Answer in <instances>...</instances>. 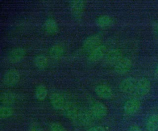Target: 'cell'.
Here are the masks:
<instances>
[{
    "label": "cell",
    "instance_id": "obj_1",
    "mask_svg": "<svg viewBox=\"0 0 158 131\" xmlns=\"http://www.w3.org/2000/svg\"><path fill=\"white\" fill-rule=\"evenodd\" d=\"M151 90V82L147 78L143 77L137 81L135 90L134 95L136 97H143L148 95Z\"/></svg>",
    "mask_w": 158,
    "mask_h": 131
},
{
    "label": "cell",
    "instance_id": "obj_11",
    "mask_svg": "<svg viewBox=\"0 0 158 131\" xmlns=\"http://www.w3.org/2000/svg\"><path fill=\"white\" fill-rule=\"evenodd\" d=\"M94 91L96 94L100 98L103 99L110 98L113 95V92L112 89L106 84H99L98 85Z\"/></svg>",
    "mask_w": 158,
    "mask_h": 131
},
{
    "label": "cell",
    "instance_id": "obj_21",
    "mask_svg": "<svg viewBox=\"0 0 158 131\" xmlns=\"http://www.w3.org/2000/svg\"><path fill=\"white\" fill-rule=\"evenodd\" d=\"M112 23H113V20L109 15L100 16L96 20V25L101 27H106V26H110L112 24Z\"/></svg>",
    "mask_w": 158,
    "mask_h": 131
},
{
    "label": "cell",
    "instance_id": "obj_26",
    "mask_svg": "<svg viewBox=\"0 0 158 131\" xmlns=\"http://www.w3.org/2000/svg\"><path fill=\"white\" fill-rule=\"evenodd\" d=\"M128 131H142V130H141V129L138 126H137V125H132V126H131L128 129Z\"/></svg>",
    "mask_w": 158,
    "mask_h": 131
},
{
    "label": "cell",
    "instance_id": "obj_7",
    "mask_svg": "<svg viewBox=\"0 0 158 131\" xmlns=\"http://www.w3.org/2000/svg\"><path fill=\"white\" fill-rule=\"evenodd\" d=\"M141 106L140 101L136 98L128 100L123 105L124 112L128 115H132L138 112Z\"/></svg>",
    "mask_w": 158,
    "mask_h": 131
},
{
    "label": "cell",
    "instance_id": "obj_23",
    "mask_svg": "<svg viewBox=\"0 0 158 131\" xmlns=\"http://www.w3.org/2000/svg\"><path fill=\"white\" fill-rule=\"evenodd\" d=\"M13 114L12 108L9 105H2L0 108V117L1 119H7Z\"/></svg>",
    "mask_w": 158,
    "mask_h": 131
},
{
    "label": "cell",
    "instance_id": "obj_3",
    "mask_svg": "<svg viewBox=\"0 0 158 131\" xmlns=\"http://www.w3.org/2000/svg\"><path fill=\"white\" fill-rule=\"evenodd\" d=\"M107 106L101 103V102H94L93 103L89 108V112L93 118L101 119L105 117L107 114Z\"/></svg>",
    "mask_w": 158,
    "mask_h": 131
},
{
    "label": "cell",
    "instance_id": "obj_28",
    "mask_svg": "<svg viewBox=\"0 0 158 131\" xmlns=\"http://www.w3.org/2000/svg\"><path fill=\"white\" fill-rule=\"evenodd\" d=\"M155 73L158 76V64L156 65V66L155 68Z\"/></svg>",
    "mask_w": 158,
    "mask_h": 131
},
{
    "label": "cell",
    "instance_id": "obj_10",
    "mask_svg": "<svg viewBox=\"0 0 158 131\" xmlns=\"http://www.w3.org/2000/svg\"><path fill=\"white\" fill-rule=\"evenodd\" d=\"M101 38L99 35L94 34L86 38L83 42V48L87 51H91L100 45Z\"/></svg>",
    "mask_w": 158,
    "mask_h": 131
},
{
    "label": "cell",
    "instance_id": "obj_17",
    "mask_svg": "<svg viewBox=\"0 0 158 131\" xmlns=\"http://www.w3.org/2000/svg\"><path fill=\"white\" fill-rule=\"evenodd\" d=\"M69 6L73 15H79L83 12L85 9V4L83 1H71L70 2Z\"/></svg>",
    "mask_w": 158,
    "mask_h": 131
},
{
    "label": "cell",
    "instance_id": "obj_20",
    "mask_svg": "<svg viewBox=\"0 0 158 131\" xmlns=\"http://www.w3.org/2000/svg\"><path fill=\"white\" fill-rule=\"evenodd\" d=\"M36 98L39 101L44 100L48 95V90L43 85H39L35 90Z\"/></svg>",
    "mask_w": 158,
    "mask_h": 131
},
{
    "label": "cell",
    "instance_id": "obj_29",
    "mask_svg": "<svg viewBox=\"0 0 158 131\" xmlns=\"http://www.w3.org/2000/svg\"><path fill=\"white\" fill-rule=\"evenodd\" d=\"M30 131H40V130H39L38 128L34 127V128H32Z\"/></svg>",
    "mask_w": 158,
    "mask_h": 131
},
{
    "label": "cell",
    "instance_id": "obj_18",
    "mask_svg": "<svg viewBox=\"0 0 158 131\" xmlns=\"http://www.w3.org/2000/svg\"><path fill=\"white\" fill-rule=\"evenodd\" d=\"M17 97L15 94L11 92H3L1 95V101L3 105H9L15 102Z\"/></svg>",
    "mask_w": 158,
    "mask_h": 131
},
{
    "label": "cell",
    "instance_id": "obj_8",
    "mask_svg": "<svg viewBox=\"0 0 158 131\" xmlns=\"http://www.w3.org/2000/svg\"><path fill=\"white\" fill-rule=\"evenodd\" d=\"M20 79L19 73L13 69L7 71L2 76V82L4 85L11 86L16 84Z\"/></svg>",
    "mask_w": 158,
    "mask_h": 131
},
{
    "label": "cell",
    "instance_id": "obj_19",
    "mask_svg": "<svg viewBox=\"0 0 158 131\" xmlns=\"http://www.w3.org/2000/svg\"><path fill=\"white\" fill-rule=\"evenodd\" d=\"M64 52V49L61 46L56 44L50 47L49 54L53 58H59L62 56Z\"/></svg>",
    "mask_w": 158,
    "mask_h": 131
},
{
    "label": "cell",
    "instance_id": "obj_6",
    "mask_svg": "<svg viewBox=\"0 0 158 131\" xmlns=\"http://www.w3.org/2000/svg\"><path fill=\"white\" fill-rule=\"evenodd\" d=\"M137 81L133 77H127L123 79L119 84L120 90L125 93L133 92Z\"/></svg>",
    "mask_w": 158,
    "mask_h": 131
},
{
    "label": "cell",
    "instance_id": "obj_4",
    "mask_svg": "<svg viewBox=\"0 0 158 131\" xmlns=\"http://www.w3.org/2000/svg\"><path fill=\"white\" fill-rule=\"evenodd\" d=\"M132 67V62L127 57H123L115 65L114 70L119 74H123L129 71Z\"/></svg>",
    "mask_w": 158,
    "mask_h": 131
},
{
    "label": "cell",
    "instance_id": "obj_22",
    "mask_svg": "<svg viewBox=\"0 0 158 131\" xmlns=\"http://www.w3.org/2000/svg\"><path fill=\"white\" fill-rule=\"evenodd\" d=\"M34 63H35V65L37 68H38L40 69H43V68H46V66L48 65V60L46 56L38 55L35 58Z\"/></svg>",
    "mask_w": 158,
    "mask_h": 131
},
{
    "label": "cell",
    "instance_id": "obj_9",
    "mask_svg": "<svg viewBox=\"0 0 158 131\" xmlns=\"http://www.w3.org/2000/svg\"><path fill=\"white\" fill-rule=\"evenodd\" d=\"M122 57V53L118 49H113L106 52L104 59L106 64L115 65Z\"/></svg>",
    "mask_w": 158,
    "mask_h": 131
},
{
    "label": "cell",
    "instance_id": "obj_16",
    "mask_svg": "<svg viewBox=\"0 0 158 131\" xmlns=\"http://www.w3.org/2000/svg\"><path fill=\"white\" fill-rule=\"evenodd\" d=\"M146 127L148 131L158 130V115L152 114L149 116L146 121Z\"/></svg>",
    "mask_w": 158,
    "mask_h": 131
},
{
    "label": "cell",
    "instance_id": "obj_15",
    "mask_svg": "<svg viewBox=\"0 0 158 131\" xmlns=\"http://www.w3.org/2000/svg\"><path fill=\"white\" fill-rule=\"evenodd\" d=\"M43 27L44 31L49 34H56L58 30V25L57 22L53 18H51L45 20L43 24Z\"/></svg>",
    "mask_w": 158,
    "mask_h": 131
},
{
    "label": "cell",
    "instance_id": "obj_25",
    "mask_svg": "<svg viewBox=\"0 0 158 131\" xmlns=\"http://www.w3.org/2000/svg\"><path fill=\"white\" fill-rule=\"evenodd\" d=\"M86 131H106V129L103 126L97 125L90 127Z\"/></svg>",
    "mask_w": 158,
    "mask_h": 131
},
{
    "label": "cell",
    "instance_id": "obj_12",
    "mask_svg": "<svg viewBox=\"0 0 158 131\" xmlns=\"http://www.w3.org/2000/svg\"><path fill=\"white\" fill-rule=\"evenodd\" d=\"M25 50L20 47L12 49L8 54V60L12 63H17L21 61L25 56Z\"/></svg>",
    "mask_w": 158,
    "mask_h": 131
},
{
    "label": "cell",
    "instance_id": "obj_13",
    "mask_svg": "<svg viewBox=\"0 0 158 131\" xmlns=\"http://www.w3.org/2000/svg\"><path fill=\"white\" fill-rule=\"evenodd\" d=\"M93 119V117L89 111L81 110L80 113L73 122L79 125L84 126L89 124L91 122Z\"/></svg>",
    "mask_w": 158,
    "mask_h": 131
},
{
    "label": "cell",
    "instance_id": "obj_14",
    "mask_svg": "<svg viewBox=\"0 0 158 131\" xmlns=\"http://www.w3.org/2000/svg\"><path fill=\"white\" fill-rule=\"evenodd\" d=\"M81 109L78 108L77 106L69 103L67 106L63 110L64 115L73 122L75 120Z\"/></svg>",
    "mask_w": 158,
    "mask_h": 131
},
{
    "label": "cell",
    "instance_id": "obj_24",
    "mask_svg": "<svg viewBox=\"0 0 158 131\" xmlns=\"http://www.w3.org/2000/svg\"><path fill=\"white\" fill-rule=\"evenodd\" d=\"M50 131H66L64 127L58 123H52L49 125Z\"/></svg>",
    "mask_w": 158,
    "mask_h": 131
},
{
    "label": "cell",
    "instance_id": "obj_27",
    "mask_svg": "<svg viewBox=\"0 0 158 131\" xmlns=\"http://www.w3.org/2000/svg\"><path fill=\"white\" fill-rule=\"evenodd\" d=\"M154 31L158 34V23H157L155 26H154Z\"/></svg>",
    "mask_w": 158,
    "mask_h": 131
},
{
    "label": "cell",
    "instance_id": "obj_5",
    "mask_svg": "<svg viewBox=\"0 0 158 131\" xmlns=\"http://www.w3.org/2000/svg\"><path fill=\"white\" fill-rule=\"evenodd\" d=\"M106 54V48L103 45H99L89 51L88 59L91 62H96L104 57Z\"/></svg>",
    "mask_w": 158,
    "mask_h": 131
},
{
    "label": "cell",
    "instance_id": "obj_2",
    "mask_svg": "<svg viewBox=\"0 0 158 131\" xmlns=\"http://www.w3.org/2000/svg\"><path fill=\"white\" fill-rule=\"evenodd\" d=\"M50 103L54 109L64 110L70 103L66 97L59 93H53L50 96Z\"/></svg>",
    "mask_w": 158,
    "mask_h": 131
}]
</instances>
